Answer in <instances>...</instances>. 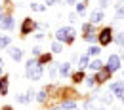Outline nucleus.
Returning <instances> with one entry per match:
<instances>
[{
    "instance_id": "obj_1",
    "label": "nucleus",
    "mask_w": 124,
    "mask_h": 110,
    "mask_svg": "<svg viewBox=\"0 0 124 110\" xmlns=\"http://www.w3.org/2000/svg\"><path fill=\"white\" fill-rule=\"evenodd\" d=\"M27 76H29V80H40V76H42V66L36 63V61H29L27 63Z\"/></svg>"
},
{
    "instance_id": "obj_2",
    "label": "nucleus",
    "mask_w": 124,
    "mask_h": 110,
    "mask_svg": "<svg viewBox=\"0 0 124 110\" xmlns=\"http://www.w3.org/2000/svg\"><path fill=\"white\" fill-rule=\"evenodd\" d=\"M75 38V31L71 27H63L57 31V40H63V42H71Z\"/></svg>"
},
{
    "instance_id": "obj_3",
    "label": "nucleus",
    "mask_w": 124,
    "mask_h": 110,
    "mask_svg": "<svg viewBox=\"0 0 124 110\" xmlns=\"http://www.w3.org/2000/svg\"><path fill=\"white\" fill-rule=\"evenodd\" d=\"M109 91H113L116 97L124 99V82H115V84H111V85H109Z\"/></svg>"
},
{
    "instance_id": "obj_4",
    "label": "nucleus",
    "mask_w": 124,
    "mask_h": 110,
    "mask_svg": "<svg viewBox=\"0 0 124 110\" xmlns=\"http://www.w3.org/2000/svg\"><path fill=\"white\" fill-rule=\"evenodd\" d=\"M118 66H120V57L118 55H111L107 61V70L109 72H115V70H118Z\"/></svg>"
},
{
    "instance_id": "obj_5",
    "label": "nucleus",
    "mask_w": 124,
    "mask_h": 110,
    "mask_svg": "<svg viewBox=\"0 0 124 110\" xmlns=\"http://www.w3.org/2000/svg\"><path fill=\"white\" fill-rule=\"evenodd\" d=\"M99 42H101L103 46H107L109 42H111V29H105V31L99 34Z\"/></svg>"
},
{
    "instance_id": "obj_6",
    "label": "nucleus",
    "mask_w": 124,
    "mask_h": 110,
    "mask_svg": "<svg viewBox=\"0 0 124 110\" xmlns=\"http://www.w3.org/2000/svg\"><path fill=\"white\" fill-rule=\"evenodd\" d=\"M32 27H34V23H32V19H25V23H23V27H21V32H23V34H27V32L31 31Z\"/></svg>"
},
{
    "instance_id": "obj_7",
    "label": "nucleus",
    "mask_w": 124,
    "mask_h": 110,
    "mask_svg": "<svg viewBox=\"0 0 124 110\" xmlns=\"http://www.w3.org/2000/svg\"><path fill=\"white\" fill-rule=\"evenodd\" d=\"M103 19V12L101 10H93L92 12V23H99Z\"/></svg>"
},
{
    "instance_id": "obj_8",
    "label": "nucleus",
    "mask_w": 124,
    "mask_h": 110,
    "mask_svg": "<svg viewBox=\"0 0 124 110\" xmlns=\"http://www.w3.org/2000/svg\"><path fill=\"white\" fill-rule=\"evenodd\" d=\"M14 27V19L12 17H6L4 21H0V29H12Z\"/></svg>"
},
{
    "instance_id": "obj_9",
    "label": "nucleus",
    "mask_w": 124,
    "mask_h": 110,
    "mask_svg": "<svg viewBox=\"0 0 124 110\" xmlns=\"http://www.w3.org/2000/svg\"><path fill=\"white\" fill-rule=\"evenodd\" d=\"M10 55H12L16 61H19V59L23 57V51H21V49H17V47H14V49H10Z\"/></svg>"
},
{
    "instance_id": "obj_10",
    "label": "nucleus",
    "mask_w": 124,
    "mask_h": 110,
    "mask_svg": "<svg viewBox=\"0 0 124 110\" xmlns=\"http://www.w3.org/2000/svg\"><path fill=\"white\" fill-rule=\"evenodd\" d=\"M101 61H99V59H95V61H92V63L88 65V66H90V68H92V70H99V68H101Z\"/></svg>"
},
{
    "instance_id": "obj_11",
    "label": "nucleus",
    "mask_w": 124,
    "mask_h": 110,
    "mask_svg": "<svg viewBox=\"0 0 124 110\" xmlns=\"http://www.w3.org/2000/svg\"><path fill=\"white\" fill-rule=\"evenodd\" d=\"M107 78H109V70H101L99 76H97V82H105Z\"/></svg>"
},
{
    "instance_id": "obj_12",
    "label": "nucleus",
    "mask_w": 124,
    "mask_h": 110,
    "mask_svg": "<svg viewBox=\"0 0 124 110\" xmlns=\"http://www.w3.org/2000/svg\"><path fill=\"white\" fill-rule=\"evenodd\" d=\"M59 72H61V76H67V74H69V65L63 63L61 66H59Z\"/></svg>"
},
{
    "instance_id": "obj_13",
    "label": "nucleus",
    "mask_w": 124,
    "mask_h": 110,
    "mask_svg": "<svg viewBox=\"0 0 124 110\" xmlns=\"http://www.w3.org/2000/svg\"><path fill=\"white\" fill-rule=\"evenodd\" d=\"M6 91H8V82H6V80H2V82H0V93L6 95Z\"/></svg>"
},
{
    "instance_id": "obj_14",
    "label": "nucleus",
    "mask_w": 124,
    "mask_h": 110,
    "mask_svg": "<svg viewBox=\"0 0 124 110\" xmlns=\"http://www.w3.org/2000/svg\"><path fill=\"white\" fill-rule=\"evenodd\" d=\"M78 66H80V68H82V66H86V65H88V55H82V57H80V59H78Z\"/></svg>"
},
{
    "instance_id": "obj_15",
    "label": "nucleus",
    "mask_w": 124,
    "mask_h": 110,
    "mask_svg": "<svg viewBox=\"0 0 124 110\" xmlns=\"http://www.w3.org/2000/svg\"><path fill=\"white\" fill-rule=\"evenodd\" d=\"M31 8L34 10V12H42V10H44V6H42V4H36V2H32Z\"/></svg>"
},
{
    "instance_id": "obj_16",
    "label": "nucleus",
    "mask_w": 124,
    "mask_h": 110,
    "mask_svg": "<svg viewBox=\"0 0 124 110\" xmlns=\"http://www.w3.org/2000/svg\"><path fill=\"white\" fill-rule=\"evenodd\" d=\"M99 51H101V49H99V47H97V46H92V47H90V49H88V53H90V55H97Z\"/></svg>"
},
{
    "instance_id": "obj_17",
    "label": "nucleus",
    "mask_w": 124,
    "mask_h": 110,
    "mask_svg": "<svg viewBox=\"0 0 124 110\" xmlns=\"http://www.w3.org/2000/svg\"><path fill=\"white\" fill-rule=\"evenodd\" d=\"M52 49H54L55 53H59V51H61V44H59V42H54V44H52Z\"/></svg>"
},
{
    "instance_id": "obj_18",
    "label": "nucleus",
    "mask_w": 124,
    "mask_h": 110,
    "mask_svg": "<svg viewBox=\"0 0 124 110\" xmlns=\"http://www.w3.org/2000/svg\"><path fill=\"white\" fill-rule=\"evenodd\" d=\"M75 106H77V104H75L73 101H65V103H63V108H75Z\"/></svg>"
},
{
    "instance_id": "obj_19",
    "label": "nucleus",
    "mask_w": 124,
    "mask_h": 110,
    "mask_svg": "<svg viewBox=\"0 0 124 110\" xmlns=\"http://www.w3.org/2000/svg\"><path fill=\"white\" fill-rule=\"evenodd\" d=\"M8 44H10V38H0V49H2V47H6Z\"/></svg>"
},
{
    "instance_id": "obj_20",
    "label": "nucleus",
    "mask_w": 124,
    "mask_h": 110,
    "mask_svg": "<svg viewBox=\"0 0 124 110\" xmlns=\"http://www.w3.org/2000/svg\"><path fill=\"white\" fill-rule=\"evenodd\" d=\"M116 42H118L120 46H124V32H120V34H116Z\"/></svg>"
},
{
    "instance_id": "obj_21",
    "label": "nucleus",
    "mask_w": 124,
    "mask_h": 110,
    "mask_svg": "<svg viewBox=\"0 0 124 110\" xmlns=\"http://www.w3.org/2000/svg\"><path fill=\"white\" fill-rule=\"evenodd\" d=\"M73 78H75V82H80V80H84V74H82V72H77Z\"/></svg>"
},
{
    "instance_id": "obj_22",
    "label": "nucleus",
    "mask_w": 124,
    "mask_h": 110,
    "mask_svg": "<svg viewBox=\"0 0 124 110\" xmlns=\"http://www.w3.org/2000/svg\"><path fill=\"white\" fill-rule=\"evenodd\" d=\"M103 101H105V103H109V104H111V103H113V95H105V97H103Z\"/></svg>"
},
{
    "instance_id": "obj_23",
    "label": "nucleus",
    "mask_w": 124,
    "mask_h": 110,
    "mask_svg": "<svg viewBox=\"0 0 124 110\" xmlns=\"http://www.w3.org/2000/svg\"><path fill=\"white\" fill-rule=\"evenodd\" d=\"M118 17H124V6H118V12H116Z\"/></svg>"
},
{
    "instance_id": "obj_24",
    "label": "nucleus",
    "mask_w": 124,
    "mask_h": 110,
    "mask_svg": "<svg viewBox=\"0 0 124 110\" xmlns=\"http://www.w3.org/2000/svg\"><path fill=\"white\" fill-rule=\"evenodd\" d=\"M77 10H78V13H82V12L86 10V4H78V6H77Z\"/></svg>"
},
{
    "instance_id": "obj_25",
    "label": "nucleus",
    "mask_w": 124,
    "mask_h": 110,
    "mask_svg": "<svg viewBox=\"0 0 124 110\" xmlns=\"http://www.w3.org/2000/svg\"><path fill=\"white\" fill-rule=\"evenodd\" d=\"M40 63H50V55H42L40 57Z\"/></svg>"
},
{
    "instance_id": "obj_26",
    "label": "nucleus",
    "mask_w": 124,
    "mask_h": 110,
    "mask_svg": "<svg viewBox=\"0 0 124 110\" xmlns=\"http://www.w3.org/2000/svg\"><path fill=\"white\" fill-rule=\"evenodd\" d=\"M44 99H46V91H40L38 93V101H44Z\"/></svg>"
},
{
    "instance_id": "obj_27",
    "label": "nucleus",
    "mask_w": 124,
    "mask_h": 110,
    "mask_svg": "<svg viewBox=\"0 0 124 110\" xmlns=\"http://www.w3.org/2000/svg\"><path fill=\"white\" fill-rule=\"evenodd\" d=\"M50 72H52V78H55V76H57V70H55V66H52V70H50Z\"/></svg>"
},
{
    "instance_id": "obj_28",
    "label": "nucleus",
    "mask_w": 124,
    "mask_h": 110,
    "mask_svg": "<svg viewBox=\"0 0 124 110\" xmlns=\"http://www.w3.org/2000/svg\"><path fill=\"white\" fill-rule=\"evenodd\" d=\"M86 40H88V42H93V34H86Z\"/></svg>"
},
{
    "instance_id": "obj_29",
    "label": "nucleus",
    "mask_w": 124,
    "mask_h": 110,
    "mask_svg": "<svg viewBox=\"0 0 124 110\" xmlns=\"http://www.w3.org/2000/svg\"><path fill=\"white\" fill-rule=\"evenodd\" d=\"M107 6H109V2H107V0H101V8H107Z\"/></svg>"
},
{
    "instance_id": "obj_30",
    "label": "nucleus",
    "mask_w": 124,
    "mask_h": 110,
    "mask_svg": "<svg viewBox=\"0 0 124 110\" xmlns=\"http://www.w3.org/2000/svg\"><path fill=\"white\" fill-rule=\"evenodd\" d=\"M55 2H57V0H46V4H48V6H52V4H55Z\"/></svg>"
},
{
    "instance_id": "obj_31",
    "label": "nucleus",
    "mask_w": 124,
    "mask_h": 110,
    "mask_svg": "<svg viewBox=\"0 0 124 110\" xmlns=\"http://www.w3.org/2000/svg\"><path fill=\"white\" fill-rule=\"evenodd\" d=\"M65 2H69V4H73V2H77V0H65Z\"/></svg>"
},
{
    "instance_id": "obj_32",
    "label": "nucleus",
    "mask_w": 124,
    "mask_h": 110,
    "mask_svg": "<svg viewBox=\"0 0 124 110\" xmlns=\"http://www.w3.org/2000/svg\"><path fill=\"white\" fill-rule=\"evenodd\" d=\"M0 21H2V8H0Z\"/></svg>"
},
{
    "instance_id": "obj_33",
    "label": "nucleus",
    "mask_w": 124,
    "mask_h": 110,
    "mask_svg": "<svg viewBox=\"0 0 124 110\" xmlns=\"http://www.w3.org/2000/svg\"><path fill=\"white\" fill-rule=\"evenodd\" d=\"M4 110H12V108H8V106H6V108H4Z\"/></svg>"
},
{
    "instance_id": "obj_34",
    "label": "nucleus",
    "mask_w": 124,
    "mask_h": 110,
    "mask_svg": "<svg viewBox=\"0 0 124 110\" xmlns=\"http://www.w3.org/2000/svg\"><path fill=\"white\" fill-rule=\"evenodd\" d=\"M54 110H61V108H54Z\"/></svg>"
},
{
    "instance_id": "obj_35",
    "label": "nucleus",
    "mask_w": 124,
    "mask_h": 110,
    "mask_svg": "<svg viewBox=\"0 0 124 110\" xmlns=\"http://www.w3.org/2000/svg\"><path fill=\"white\" fill-rule=\"evenodd\" d=\"M0 74H2V72H0Z\"/></svg>"
},
{
    "instance_id": "obj_36",
    "label": "nucleus",
    "mask_w": 124,
    "mask_h": 110,
    "mask_svg": "<svg viewBox=\"0 0 124 110\" xmlns=\"http://www.w3.org/2000/svg\"><path fill=\"white\" fill-rule=\"evenodd\" d=\"M0 63H2V61H0Z\"/></svg>"
}]
</instances>
